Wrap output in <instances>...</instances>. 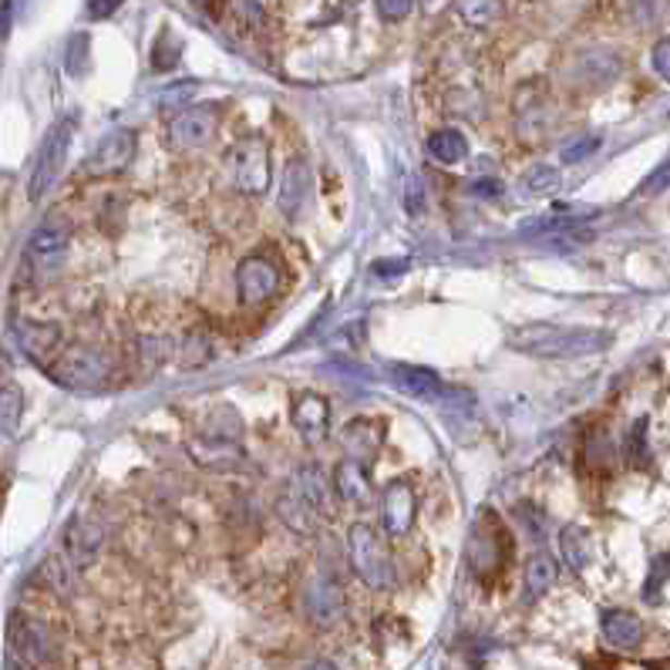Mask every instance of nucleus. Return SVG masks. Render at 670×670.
Segmentation results:
<instances>
[{
  "label": "nucleus",
  "instance_id": "nucleus-9",
  "mask_svg": "<svg viewBox=\"0 0 670 670\" xmlns=\"http://www.w3.org/2000/svg\"><path fill=\"white\" fill-rule=\"evenodd\" d=\"M68 243H71V222L64 216H48L27 240V267L41 277L54 273L68 253Z\"/></svg>",
  "mask_w": 670,
  "mask_h": 670
},
{
  "label": "nucleus",
  "instance_id": "nucleus-20",
  "mask_svg": "<svg viewBox=\"0 0 670 670\" xmlns=\"http://www.w3.org/2000/svg\"><path fill=\"white\" fill-rule=\"evenodd\" d=\"M333 492H338L344 502H364L370 496V478H367V465L354 462V459H344L338 468H333V478H330Z\"/></svg>",
  "mask_w": 670,
  "mask_h": 670
},
{
  "label": "nucleus",
  "instance_id": "nucleus-37",
  "mask_svg": "<svg viewBox=\"0 0 670 670\" xmlns=\"http://www.w3.org/2000/svg\"><path fill=\"white\" fill-rule=\"evenodd\" d=\"M82 58H88V37H85V34H78V37L71 41V51H68V71H71V74H82V71H85Z\"/></svg>",
  "mask_w": 670,
  "mask_h": 670
},
{
  "label": "nucleus",
  "instance_id": "nucleus-1",
  "mask_svg": "<svg viewBox=\"0 0 670 670\" xmlns=\"http://www.w3.org/2000/svg\"><path fill=\"white\" fill-rule=\"evenodd\" d=\"M509 344L519 354L529 357H549V361H567V357H589L604 354L613 338L607 330L597 327H556V324H529L515 327L509 333Z\"/></svg>",
  "mask_w": 670,
  "mask_h": 670
},
{
  "label": "nucleus",
  "instance_id": "nucleus-41",
  "mask_svg": "<svg viewBox=\"0 0 670 670\" xmlns=\"http://www.w3.org/2000/svg\"><path fill=\"white\" fill-rule=\"evenodd\" d=\"M193 92H196V85H193V82H182L179 88H172L169 95H162V105H166V108H172V105H182V101L190 98Z\"/></svg>",
  "mask_w": 670,
  "mask_h": 670
},
{
  "label": "nucleus",
  "instance_id": "nucleus-23",
  "mask_svg": "<svg viewBox=\"0 0 670 670\" xmlns=\"http://www.w3.org/2000/svg\"><path fill=\"white\" fill-rule=\"evenodd\" d=\"M560 552H563V563L573 573H583L593 560V546H589V533L583 526H563L560 529Z\"/></svg>",
  "mask_w": 670,
  "mask_h": 670
},
{
  "label": "nucleus",
  "instance_id": "nucleus-15",
  "mask_svg": "<svg viewBox=\"0 0 670 670\" xmlns=\"http://www.w3.org/2000/svg\"><path fill=\"white\" fill-rule=\"evenodd\" d=\"M101 543H105V533L98 523L85 515H74L68 529H64V549H68V560L74 570H85L95 563V556L101 552Z\"/></svg>",
  "mask_w": 670,
  "mask_h": 670
},
{
  "label": "nucleus",
  "instance_id": "nucleus-35",
  "mask_svg": "<svg viewBox=\"0 0 670 670\" xmlns=\"http://www.w3.org/2000/svg\"><path fill=\"white\" fill-rule=\"evenodd\" d=\"M422 206H425L422 179H418V175H412V179H407V185H404V209L412 212V216H418V212H422Z\"/></svg>",
  "mask_w": 670,
  "mask_h": 670
},
{
  "label": "nucleus",
  "instance_id": "nucleus-22",
  "mask_svg": "<svg viewBox=\"0 0 670 670\" xmlns=\"http://www.w3.org/2000/svg\"><path fill=\"white\" fill-rule=\"evenodd\" d=\"M428 156L441 166H459L468 156V142L455 129H438L428 135Z\"/></svg>",
  "mask_w": 670,
  "mask_h": 670
},
{
  "label": "nucleus",
  "instance_id": "nucleus-7",
  "mask_svg": "<svg viewBox=\"0 0 670 670\" xmlns=\"http://www.w3.org/2000/svg\"><path fill=\"white\" fill-rule=\"evenodd\" d=\"M505 529L496 519V512H482L478 526L472 529L468 539V570L478 580H489L499 573V567L505 563Z\"/></svg>",
  "mask_w": 670,
  "mask_h": 670
},
{
  "label": "nucleus",
  "instance_id": "nucleus-39",
  "mask_svg": "<svg viewBox=\"0 0 670 670\" xmlns=\"http://www.w3.org/2000/svg\"><path fill=\"white\" fill-rule=\"evenodd\" d=\"M472 193L478 199H496V196H502V182L499 179H478V182H472Z\"/></svg>",
  "mask_w": 670,
  "mask_h": 670
},
{
  "label": "nucleus",
  "instance_id": "nucleus-31",
  "mask_svg": "<svg viewBox=\"0 0 670 670\" xmlns=\"http://www.w3.org/2000/svg\"><path fill=\"white\" fill-rule=\"evenodd\" d=\"M644 431H647V418H641V422L634 425V431H630V438H626V459L634 462V465H647V462H650Z\"/></svg>",
  "mask_w": 670,
  "mask_h": 670
},
{
  "label": "nucleus",
  "instance_id": "nucleus-42",
  "mask_svg": "<svg viewBox=\"0 0 670 670\" xmlns=\"http://www.w3.org/2000/svg\"><path fill=\"white\" fill-rule=\"evenodd\" d=\"M404 270H407V259H381V264H375L378 277H398Z\"/></svg>",
  "mask_w": 670,
  "mask_h": 670
},
{
  "label": "nucleus",
  "instance_id": "nucleus-38",
  "mask_svg": "<svg viewBox=\"0 0 670 670\" xmlns=\"http://www.w3.org/2000/svg\"><path fill=\"white\" fill-rule=\"evenodd\" d=\"M654 71L663 82H670V37H660L654 45Z\"/></svg>",
  "mask_w": 670,
  "mask_h": 670
},
{
  "label": "nucleus",
  "instance_id": "nucleus-8",
  "mask_svg": "<svg viewBox=\"0 0 670 670\" xmlns=\"http://www.w3.org/2000/svg\"><path fill=\"white\" fill-rule=\"evenodd\" d=\"M230 172L240 193L259 196L270 185V145L267 138H243L230 153Z\"/></svg>",
  "mask_w": 670,
  "mask_h": 670
},
{
  "label": "nucleus",
  "instance_id": "nucleus-13",
  "mask_svg": "<svg viewBox=\"0 0 670 670\" xmlns=\"http://www.w3.org/2000/svg\"><path fill=\"white\" fill-rule=\"evenodd\" d=\"M132 159H135V135L129 129H119L98 142V148L88 159V172L92 175H119L132 166Z\"/></svg>",
  "mask_w": 670,
  "mask_h": 670
},
{
  "label": "nucleus",
  "instance_id": "nucleus-25",
  "mask_svg": "<svg viewBox=\"0 0 670 670\" xmlns=\"http://www.w3.org/2000/svg\"><path fill=\"white\" fill-rule=\"evenodd\" d=\"M277 512H280V519L283 523L293 529V533H304V536H310L314 533V526H317V512L301 499V496H293L290 489L280 496V502H277Z\"/></svg>",
  "mask_w": 670,
  "mask_h": 670
},
{
  "label": "nucleus",
  "instance_id": "nucleus-2",
  "mask_svg": "<svg viewBox=\"0 0 670 670\" xmlns=\"http://www.w3.org/2000/svg\"><path fill=\"white\" fill-rule=\"evenodd\" d=\"M283 287V264L277 253L256 249L236 267V296L243 307H264Z\"/></svg>",
  "mask_w": 670,
  "mask_h": 670
},
{
  "label": "nucleus",
  "instance_id": "nucleus-32",
  "mask_svg": "<svg viewBox=\"0 0 670 670\" xmlns=\"http://www.w3.org/2000/svg\"><path fill=\"white\" fill-rule=\"evenodd\" d=\"M600 148V138L597 135H586V138H580V142H573V145H567L563 148V162L567 166H576V162H583L586 156H593Z\"/></svg>",
  "mask_w": 670,
  "mask_h": 670
},
{
  "label": "nucleus",
  "instance_id": "nucleus-40",
  "mask_svg": "<svg viewBox=\"0 0 670 670\" xmlns=\"http://www.w3.org/2000/svg\"><path fill=\"white\" fill-rule=\"evenodd\" d=\"M122 4H125V0H92V4H88V14H92L95 21H101V17H111V14H115Z\"/></svg>",
  "mask_w": 670,
  "mask_h": 670
},
{
  "label": "nucleus",
  "instance_id": "nucleus-14",
  "mask_svg": "<svg viewBox=\"0 0 670 670\" xmlns=\"http://www.w3.org/2000/svg\"><path fill=\"white\" fill-rule=\"evenodd\" d=\"M415 512H418V496L412 489V482H391L381 499V519L385 529L391 536H407V529L415 526Z\"/></svg>",
  "mask_w": 670,
  "mask_h": 670
},
{
  "label": "nucleus",
  "instance_id": "nucleus-16",
  "mask_svg": "<svg viewBox=\"0 0 670 670\" xmlns=\"http://www.w3.org/2000/svg\"><path fill=\"white\" fill-rule=\"evenodd\" d=\"M310 190H314V179H310V166L307 159H290L287 169H283V182H280V196H277V206L287 219H296L304 209H307V199H310Z\"/></svg>",
  "mask_w": 670,
  "mask_h": 670
},
{
  "label": "nucleus",
  "instance_id": "nucleus-5",
  "mask_svg": "<svg viewBox=\"0 0 670 670\" xmlns=\"http://www.w3.org/2000/svg\"><path fill=\"white\" fill-rule=\"evenodd\" d=\"M391 385L404 394H412V398L435 401L438 407H462V404L472 407V401H475L468 391L444 385L435 370L415 367V364H391Z\"/></svg>",
  "mask_w": 670,
  "mask_h": 670
},
{
  "label": "nucleus",
  "instance_id": "nucleus-11",
  "mask_svg": "<svg viewBox=\"0 0 670 670\" xmlns=\"http://www.w3.org/2000/svg\"><path fill=\"white\" fill-rule=\"evenodd\" d=\"M216 129H219L216 108H209V105L193 108L190 105L169 122V142L175 148H206L216 138Z\"/></svg>",
  "mask_w": 670,
  "mask_h": 670
},
{
  "label": "nucleus",
  "instance_id": "nucleus-19",
  "mask_svg": "<svg viewBox=\"0 0 670 670\" xmlns=\"http://www.w3.org/2000/svg\"><path fill=\"white\" fill-rule=\"evenodd\" d=\"M344 449H348V459L367 465L370 459L378 455L381 449V425L378 422H367V418H357L344 428Z\"/></svg>",
  "mask_w": 670,
  "mask_h": 670
},
{
  "label": "nucleus",
  "instance_id": "nucleus-36",
  "mask_svg": "<svg viewBox=\"0 0 670 670\" xmlns=\"http://www.w3.org/2000/svg\"><path fill=\"white\" fill-rule=\"evenodd\" d=\"M45 576H48V583H51L54 589H61V593L71 589V570H68L61 560H48V563H45Z\"/></svg>",
  "mask_w": 670,
  "mask_h": 670
},
{
  "label": "nucleus",
  "instance_id": "nucleus-21",
  "mask_svg": "<svg viewBox=\"0 0 670 670\" xmlns=\"http://www.w3.org/2000/svg\"><path fill=\"white\" fill-rule=\"evenodd\" d=\"M552 583H556V563L549 560L546 552H536L533 560L526 563V573H523V600L536 604L539 597H546Z\"/></svg>",
  "mask_w": 670,
  "mask_h": 670
},
{
  "label": "nucleus",
  "instance_id": "nucleus-6",
  "mask_svg": "<svg viewBox=\"0 0 670 670\" xmlns=\"http://www.w3.org/2000/svg\"><path fill=\"white\" fill-rule=\"evenodd\" d=\"M54 650L58 644H54V634L48 623L24 617V613L11 617V670L45 667L54 657Z\"/></svg>",
  "mask_w": 670,
  "mask_h": 670
},
{
  "label": "nucleus",
  "instance_id": "nucleus-24",
  "mask_svg": "<svg viewBox=\"0 0 670 670\" xmlns=\"http://www.w3.org/2000/svg\"><path fill=\"white\" fill-rule=\"evenodd\" d=\"M583 462L593 468V472H610L613 462H617V444H613V435L607 428H593L583 441Z\"/></svg>",
  "mask_w": 670,
  "mask_h": 670
},
{
  "label": "nucleus",
  "instance_id": "nucleus-30",
  "mask_svg": "<svg viewBox=\"0 0 670 670\" xmlns=\"http://www.w3.org/2000/svg\"><path fill=\"white\" fill-rule=\"evenodd\" d=\"M667 580H670V556L660 552V556H654L647 583H644V600H647V604H657V600H660V589H663Z\"/></svg>",
  "mask_w": 670,
  "mask_h": 670
},
{
  "label": "nucleus",
  "instance_id": "nucleus-4",
  "mask_svg": "<svg viewBox=\"0 0 670 670\" xmlns=\"http://www.w3.org/2000/svg\"><path fill=\"white\" fill-rule=\"evenodd\" d=\"M51 378L74 391L101 388L111 378V357L98 348H68L54 357Z\"/></svg>",
  "mask_w": 670,
  "mask_h": 670
},
{
  "label": "nucleus",
  "instance_id": "nucleus-28",
  "mask_svg": "<svg viewBox=\"0 0 670 670\" xmlns=\"http://www.w3.org/2000/svg\"><path fill=\"white\" fill-rule=\"evenodd\" d=\"M455 11L468 27H489L505 14L502 0H459Z\"/></svg>",
  "mask_w": 670,
  "mask_h": 670
},
{
  "label": "nucleus",
  "instance_id": "nucleus-27",
  "mask_svg": "<svg viewBox=\"0 0 670 670\" xmlns=\"http://www.w3.org/2000/svg\"><path fill=\"white\" fill-rule=\"evenodd\" d=\"M24 418V394L17 385H4L0 388V435L14 438Z\"/></svg>",
  "mask_w": 670,
  "mask_h": 670
},
{
  "label": "nucleus",
  "instance_id": "nucleus-3",
  "mask_svg": "<svg viewBox=\"0 0 670 670\" xmlns=\"http://www.w3.org/2000/svg\"><path fill=\"white\" fill-rule=\"evenodd\" d=\"M348 552H351V567L354 573L370 586V589H388L394 583V567L391 556L385 549V543L378 539V533L357 523L348 533Z\"/></svg>",
  "mask_w": 670,
  "mask_h": 670
},
{
  "label": "nucleus",
  "instance_id": "nucleus-29",
  "mask_svg": "<svg viewBox=\"0 0 670 670\" xmlns=\"http://www.w3.org/2000/svg\"><path fill=\"white\" fill-rule=\"evenodd\" d=\"M560 169L556 166H533L529 175H526V190L529 196H552V193H560Z\"/></svg>",
  "mask_w": 670,
  "mask_h": 670
},
{
  "label": "nucleus",
  "instance_id": "nucleus-12",
  "mask_svg": "<svg viewBox=\"0 0 670 670\" xmlns=\"http://www.w3.org/2000/svg\"><path fill=\"white\" fill-rule=\"evenodd\" d=\"M304 610L317 626H330L344 617V589L333 576H314L304 589Z\"/></svg>",
  "mask_w": 670,
  "mask_h": 670
},
{
  "label": "nucleus",
  "instance_id": "nucleus-26",
  "mask_svg": "<svg viewBox=\"0 0 670 670\" xmlns=\"http://www.w3.org/2000/svg\"><path fill=\"white\" fill-rule=\"evenodd\" d=\"M21 344H24L34 357H48V354L58 357L61 330L51 327V324H24V327H21Z\"/></svg>",
  "mask_w": 670,
  "mask_h": 670
},
{
  "label": "nucleus",
  "instance_id": "nucleus-33",
  "mask_svg": "<svg viewBox=\"0 0 670 670\" xmlns=\"http://www.w3.org/2000/svg\"><path fill=\"white\" fill-rule=\"evenodd\" d=\"M663 190H670V159H663V162L644 179V185H641L644 196H657V193H663Z\"/></svg>",
  "mask_w": 670,
  "mask_h": 670
},
{
  "label": "nucleus",
  "instance_id": "nucleus-18",
  "mask_svg": "<svg viewBox=\"0 0 670 670\" xmlns=\"http://www.w3.org/2000/svg\"><path fill=\"white\" fill-rule=\"evenodd\" d=\"M600 630H604V641L613 650H637L644 644V623L630 610H607L600 620Z\"/></svg>",
  "mask_w": 670,
  "mask_h": 670
},
{
  "label": "nucleus",
  "instance_id": "nucleus-34",
  "mask_svg": "<svg viewBox=\"0 0 670 670\" xmlns=\"http://www.w3.org/2000/svg\"><path fill=\"white\" fill-rule=\"evenodd\" d=\"M375 8L385 21H404L407 14L415 11V0H375Z\"/></svg>",
  "mask_w": 670,
  "mask_h": 670
},
{
  "label": "nucleus",
  "instance_id": "nucleus-43",
  "mask_svg": "<svg viewBox=\"0 0 670 670\" xmlns=\"http://www.w3.org/2000/svg\"><path fill=\"white\" fill-rule=\"evenodd\" d=\"M304 670H338V663H330V660H314V663H307Z\"/></svg>",
  "mask_w": 670,
  "mask_h": 670
},
{
  "label": "nucleus",
  "instance_id": "nucleus-17",
  "mask_svg": "<svg viewBox=\"0 0 670 670\" xmlns=\"http://www.w3.org/2000/svg\"><path fill=\"white\" fill-rule=\"evenodd\" d=\"M293 425H296V431H301L307 441L327 438V428H330V404H327V398H320L314 391H304L301 398L293 401Z\"/></svg>",
  "mask_w": 670,
  "mask_h": 670
},
{
  "label": "nucleus",
  "instance_id": "nucleus-10",
  "mask_svg": "<svg viewBox=\"0 0 670 670\" xmlns=\"http://www.w3.org/2000/svg\"><path fill=\"white\" fill-rule=\"evenodd\" d=\"M71 132H74V119H64V122H61L58 129H51V135L45 138L41 156H37V166H34V175H31V185H27L31 199H41V196L51 190V185H54V179H58V172H61V166H64V156H68Z\"/></svg>",
  "mask_w": 670,
  "mask_h": 670
}]
</instances>
